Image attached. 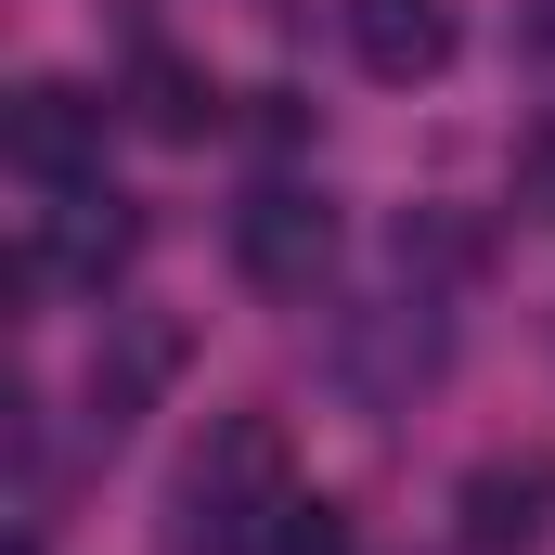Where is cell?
Wrapping results in <instances>:
<instances>
[{"label": "cell", "instance_id": "obj_9", "mask_svg": "<svg viewBox=\"0 0 555 555\" xmlns=\"http://www.w3.org/2000/svg\"><path fill=\"white\" fill-rule=\"evenodd\" d=\"M517 207H543V220H555V130L517 142Z\"/></svg>", "mask_w": 555, "mask_h": 555}, {"label": "cell", "instance_id": "obj_5", "mask_svg": "<svg viewBox=\"0 0 555 555\" xmlns=\"http://www.w3.org/2000/svg\"><path fill=\"white\" fill-rule=\"evenodd\" d=\"M0 155H13L26 181L78 194V181L104 168V104H91L78 78H26V91H13V117H0Z\"/></svg>", "mask_w": 555, "mask_h": 555}, {"label": "cell", "instance_id": "obj_2", "mask_svg": "<svg viewBox=\"0 0 555 555\" xmlns=\"http://www.w3.org/2000/svg\"><path fill=\"white\" fill-rule=\"evenodd\" d=\"M233 272L259 284V297H310V284L336 272V207L310 181H259L233 207Z\"/></svg>", "mask_w": 555, "mask_h": 555}, {"label": "cell", "instance_id": "obj_1", "mask_svg": "<svg viewBox=\"0 0 555 555\" xmlns=\"http://www.w3.org/2000/svg\"><path fill=\"white\" fill-rule=\"evenodd\" d=\"M284 491H297L284 426L272 414H220L181 452V478H168V555H259L272 517H284Z\"/></svg>", "mask_w": 555, "mask_h": 555}, {"label": "cell", "instance_id": "obj_4", "mask_svg": "<svg viewBox=\"0 0 555 555\" xmlns=\"http://www.w3.org/2000/svg\"><path fill=\"white\" fill-rule=\"evenodd\" d=\"M543 530H555V452L465 465V491H452V543L465 555H543Z\"/></svg>", "mask_w": 555, "mask_h": 555}, {"label": "cell", "instance_id": "obj_10", "mask_svg": "<svg viewBox=\"0 0 555 555\" xmlns=\"http://www.w3.org/2000/svg\"><path fill=\"white\" fill-rule=\"evenodd\" d=\"M13 555H39V517H26V530H13Z\"/></svg>", "mask_w": 555, "mask_h": 555}, {"label": "cell", "instance_id": "obj_7", "mask_svg": "<svg viewBox=\"0 0 555 555\" xmlns=\"http://www.w3.org/2000/svg\"><path fill=\"white\" fill-rule=\"evenodd\" d=\"M130 130L207 142V130H220V78H207L194 52H130Z\"/></svg>", "mask_w": 555, "mask_h": 555}, {"label": "cell", "instance_id": "obj_3", "mask_svg": "<svg viewBox=\"0 0 555 555\" xmlns=\"http://www.w3.org/2000/svg\"><path fill=\"white\" fill-rule=\"evenodd\" d=\"M142 246L130 194H104V181H78L52 220H26V246H13V297H52V284H104L117 259Z\"/></svg>", "mask_w": 555, "mask_h": 555}, {"label": "cell", "instance_id": "obj_8", "mask_svg": "<svg viewBox=\"0 0 555 555\" xmlns=\"http://www.w3.org/2000/svg\"><path fill=\"white\" fill-rule=\"evenodd\" d=\"M259 555H362V543H349V517H336L323 491H284V517H272Z\"/></svg>", "mask_w": 555, "mask_h": 555}, {"label": "cell", "instance_id": "obj_6", "mask_svg": "<svg viewBox=\"0 0 555 555\" xmlns=\"http://www.w3.org/2000/svg\"><path fill=\"white\" fill-rule=\"evenodd\" d=\"M349 13V52H362V78H388V91H414L452 65V0H336Z\"/></svg>", "mask_w": 555, "mask_h": 555}]
</instances>
